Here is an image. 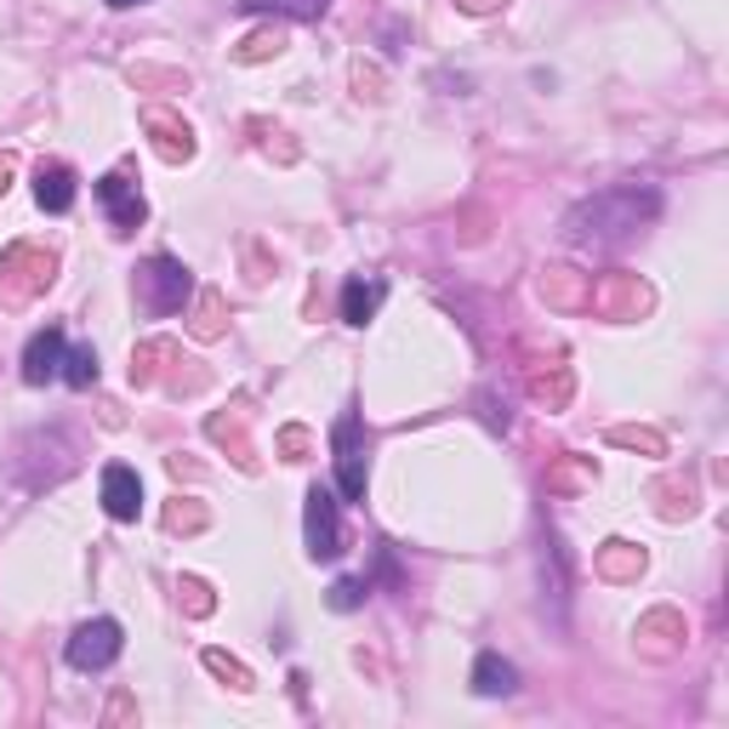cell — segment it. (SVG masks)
<instances>
[{
	"label": "cell",
	"mask_w": 729,
	"mask_h": 729,
	"mask_svg": "<svg viewBox=\"0 0 729 729\" xmlns=\"http://www.w3.org/2000/svg\"><path fill=\"white\" fill-rule=\"evenodd\" d=\"M661 211V194L655 188H639V183H621V188H605L592 194V200H581L565 228L576 240H610V235H627V228H639L644 217Z\"/></svg>",
	"instance_id": "1"
},
{
	"label": "cell",
	"mask_w": 729,
	"mask_h": 729,
	"mask_svg": "<svg viewBox=\"0 0 729 729\" xmlns=\"http://www.w3.org/2000/svg\"><path fill=\"white\" fill-rule=\"evenodd\" d=\"M330 450H337V490L348 502H364V479H371V434H364V422L353 411L337 416L330 427Z\"/></svg>",
	"instance_id": "2"
},
{
	"label": "cell",
	"mask_w": 729,
	"mask_h": 729,
	"mask_svg": "<svg viewBox=\"0 0 729 729\" xmlns=\"http://www.w3.org/2000/svg\"><path fill=\"white\" fill-rule=\"evenodd\" d=\"M188 296H194V280H188V269L177 257H149L138 269V303H143V314L165 319V314H177Z\"/></svg>",
	"instance_id": "3"
},
{
	"label": "cell",
	"mask_w": 729,
	"mask_h": 729,
	"mask_svg": "<svg viewBox=\"0 0 729 729\" xmlns=\"http://www.w3.org/2000/svg\"><path fill=\"white\" fill-rule=\"evenodd\" d=\"M120 650H126V633H120V621H109V616L80 621V627H75V639L63 644V655H69V667H75V673H104Z\"/></svg>",
	"instance_id": "4"
},
{
	"label": "cell",
	"mask_w": 729,
	"mask_h": 729,
	"mask_svg": "<svg viewBox=\"0 0 729 729\" xmlns=\"http://www.w3.org/2000/svg\"><path fill=\"white\" fill-rule=\"evenodd\" d=\"M337 496H330L325 485L308 490V553L314 558H337L342 553V519H337Z\"/></svg>",
	"instance_id": "5"
},
{
	"label": "cell",
	"mask_w": 729,
	"mask_h": 729,
	"mask_svg": "<svg viewBox=\"0 0 729 729\" xmlns=\"http://www.w3.org/2000/svg\"><path fill=\"white\" fill-rule=\"evenodd\" d=\"M104 513L109 519H120V524H131L143 513V479L126 468V461H115V468H104Z\"/></svg>",
	"instance_id": "6"
},
{
	"label": "cell",
	"mask_w": 729,
	"mask_h": 729,
	"mask_svg": "<svg viewBox=\"0 0 729 729\" xmlns=\"http://www.w3.org/2000/svg\"><path fill=\"white\" fill-rule=\"evenodd\" d=\"M97 200H104V211H109V222L120 228V235H131V228L143 222V194H138V183H126L120 172H109L104 183H97Z\"/></svg>",
	"instance_id": "7"
},
{
	"label": "cell",
	"mask_w": 729,
	"mask_h": 729,
	"mask_svg": "<svg viewBox=\"0 0 729 729\" xmlns=\"http://www.w3.org/2000/svg\"><path fill=\"white\" fill-rule=\"evenodd\" d=\"M63 348H69V342H63V330L46 325L41 337L23 348V382H29V388H46V382L63 371Z\"/></svg>",
	"instance_id": "8"
},
{
	"label": "cell",
	"mask_w": 729,
	"mask_h": 729,
	"mask_svg": "<svg viewBox=\"0 0 729 729\" xmlns=\"http://www.w3.org/2000/svg\"><path fill=\"white\" fill-rule=\"evenodd\" d=\"M35 200H41V211H57V217L75 206V172L63 160H46L35 172Z\"/></svg>",
	"instance_id": "9"
},
{
	"label": "cell",
	"mask_w": 729,
	"mask_h": 729,
	"mask_svg": "<svg viewBox=\"0 0 729 729\" xmlns=\"http://www.w3.org/2000/svg\"><path fill=\"white\" fill-rule=\"evenodd\" d=\"M382 296H388V285H382V280H348V285H342V319H348V325L377 319Z\"/></svg>",
	"instance_id": "10"
},
{
	"label": "cell",
	"mask_w": 729,
	"mask_h": 729,
	"mask_svg": "<svg viewBox=\"0 0 729 729\" xmlns=\"http://www.w3.org/2000/svg\"><path fill=\"white\" fill-rule=\"evenodd\" d=\"M474 689L479 695H513L519 689V667H513V661H502L496 650H485L474 661Z\"/></svg>",
	"instance_id": "11"
},
{
	"label": "cell",
	"mask_w": 729,
	"mask_h": 729,
	"mask_svg": "<svg viewBox=\"0 0 729 729\" xmlns=\"http://www.w3.org/2000/svg\"><path fill=\"white\" fill-rule=\"evenodd\" d=\"M57 377L86 393V388L97 382V348H86V342H80V348H63V371H57Z\"/></svg>",
	"instance_id": "12"
},
{
	"label": "cell",
	"mask_w": 729,
	"mask_h": 729,
	"mask_svg": "<svg viewBox=\"0 0 729 729\" xmlns=\"http://www.w3.org/2000/svg\"><path fill=\"white\" fill-rule=\"evenodd\" d=\"M240 12H280V18H325L330 0H240Z\"/></svg>",
	"instance_id": "13"
},
{
	"label": "cell",
	"mask_w": 729,
	"mask_h": 729,
	"mask_svg": "<svg viewBox=\"0 0 729 729\" xmlns=\"http://www.w3.org/2000/svg\"><path fill=\"white\" fill-rule=\"evenodd\" d=\"M364 592H371V581H364V576H342L337 587H330V610H359Z\"/></svg>",
	"instance_id": "14"
},
{
	"label": "cell",
	"mask_w": 729,
	"mask_h": 729,
	"mask_svg": "<svg viewBox=\"0 0 729 729\" xmlns=\"http://www.w3.org/2000/svg\"><path fill=\"white\" fill-rule=\"evenodd\" d=\"M280 46H285V35H280V29H262V35H251V41H246L235 57H240V63H262V57H274Z\"/></svg>",
	"instance_id": "15"
},
{
	"label": "cell",
	"mask_w": 729,
	"mask_h": 729,
	"mask_svg": "<svg viewBox=\"0 0 729 729\" xmlns=\"http://www.w3.org/2000/svg\"><path fill=\"white\" fill-rule=\"evenodd\" d=\"M206 667H211V673H222V678H235V684H251V673L240 667V661H228L222 650H206Z\"/></svg>",
	"instance_id": "16"
},
{
	"label": "cell",
	"mask_w": 729,
	"mask_h": 729,
	"mask_svg": "<svg viewBox=\"0 0 729 729\" xmlns=\"http://www.w3.org/2000/svg\"><path fill=\"white\" fill-rule=\"evenodd\" d=\"M461 7H468V12H496L502 0H461Z\"/></svg>",
	"instance_id": "17"
},
{
	"label": "cell",
	"mask_w": 729,
	"mask_h": 729,
	"mask_svg": "<svg viewBox=\"0 0 729 729\" xmlns=\"http://www.w3.org/2000/svg\"><path fill=\"white\" fill-rule=\"evenodd\" d=\"M7 177H12V160H0V194H7Z\"/></svg>",
	"instance_id": "18"
},
{
	"label": "cell",
	"mask_w": 729,
	"mask_h": 729,
	"mask_svg": "<svg viewBox=\"0 0 729 729\" xmlns=\"http://www.w3.org/2000/svg\"><path fill=\"white\" fill-rule=\"evenodd\" d=\"M109 7H115V12H126V7H149V0H109Z\"/></svg>",
	"instance_id": "19"
}]
</instances>
